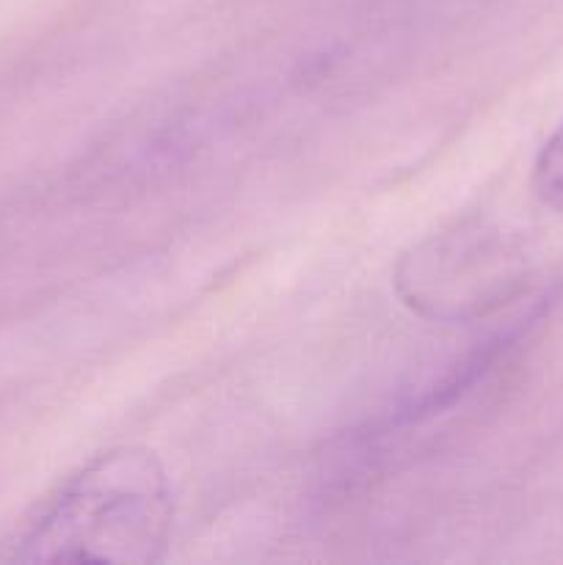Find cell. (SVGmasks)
<instances>
[{"instance_id":"obj_2","label":"cell","mask_w":563,"mask_h":565,"mask_svg":"<svg viewBox=\"0 0 563 565\" xmlns=\"http://www.w3.org/2000/svg\"><path fill=\"white\" fill-rule=\"evenodd\" d=\"M533 193L544 207L563 213V121L552 130L535 158Z\"/></svg>"},{"instance_id":"obj_1","label":"cell","mask_w":563,"mask_h":565,"mask_svg":"<svg viewBox=\"0 0 563 565\" xmlns=\"http://www.w3.org/2000/svg\"><path fill=\"white\" fill-rule=\"evenodd\" d=\"M171 519V486L158 456L116 447L55 486L0 544V563H158L169 550Z\"/></svg>"}]
</instances>
